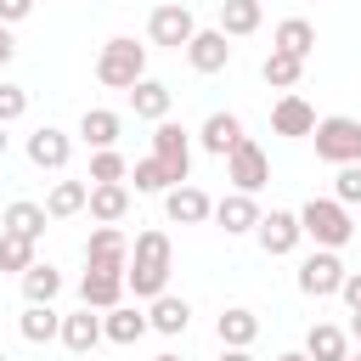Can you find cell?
<instances>
[{
	"instance_id": "1",
	"label": "cell",
	"mask_w": 361,
	"mask_h": 361,
	"mask_svg": "<svg viewBox=\"0 0 361 361\" xmlns=\"http://www.w3.org/2000/svg\"><path fill=\"white\" fill-rule=\"evenodd\" d=\"M169 271H175V243H169V231H158V226L135 231V243H130V265H124V293H135V299H158V293L169 288Z\"/></svg>"
},
{
	"instance_id": "2",
	"label": "cell",
	"mask_w": 361,
	"mask_h": 361,
	"mask_svg": "<svg viewBox=\"0 0 361 361\" xmlns=\"http://www.w3.org/2000/svg\"><path fill=\"white\" fill-rule=\"evenodd\" d=\"M299 231H305L316 248H344V243L355 237V220H350V209H344L338 197H310V203L299 209Z\"/></svg>"
},
{
	"instance_id": "3",
	"label": "cell",
	"mask_w": 361,
	"mask_h": 361,
	"mask_svg": "<svg viewBox=\"0 0 361 361\" xmlns=\"http://www.w3.org/2000/svg\"><path fill=\"white\" fill-rule=\"evenodd\" d=\"M135 79H147V45H135V39H107L102 51H96V85H107V90H130Z\"/></svg>"
},
{
	"instance_id": "4",
	"label": "cell",
	"mask_w": 361,
	"mask_h": 361,
	"mask_svg": "<svg viewBox=\"0 0 361 361\" xmlns=\"http://www.w3.org/2000/svg\"><path fill=\"white\" fill-rule=\"evenodd\" d=\"M310 141H316V158L333 164V169H338V164H361V118H350V113L316 118Z\"/></svg>"
},
{
	"instance_id": "5",
	"label": "cell",
	"mask_w": 361,
	"mask_h": 361,
	"mask_svg": "<svg viewBox=\"0 0 361 361\" xmlns=\"http://www.w3.org/2000/svg\"><path fill=\"white\" fill-rule=\"evenodd\" d=\"M152 158L164 164L169 186L192 180V135H186V130H180L175 118H158V124H152Z\"/></svg>"
},
{
	"instance_id": "6",
	"label": "cell",
	"mask_w": 361,
	"mask_h": 361,
	"mask_svg": "<svg viewBox=\"0 0 361 361\" xmlns=\"http://www.w3.org/2000/svg\"><path fill=\"white\" fill-rule=\"evenodd\" d=\"M192 34H197L192 6H180V0L152 6V17H147V39H152V45H164V51H186V39H192Z\"/></svg>"
},
{
	"instance_id": "7",
	"label": "cell",
	"mask_w": 361,
	"mask_h": 361,
	"mask_svg": "<svg viewBox=\"0 0 361 361\" xmlns=\"http://www.w3.org/2000/svg\"><path fill=\"white\" fill-rule=\"evenodd\" d=\"M226 180H231V192H259V186L271 180V152L243 135V141L226 152Z\"/></svg>"
},
{
	"instance_id": "8",
	"label": "cell",
	"mask_w": 361,
	"mask_h": 361,
	"mask_svg": "<svg viewBox=\"0 0 361 361\" xmlns=\"http://www.w3.org/2000/svg\"><path fill=\"white\" fill-rule=\"evenodd\" d=\"M293 282H299L305 299H333L338 282H344V259H338V248H316V254H305Z\"/></svg>"
},
{
	"instance_id": "9",
	"label": "cell",
	"mask_w": 361,
	"mask_h": 361,
	"mask_svg": "<svg viewBox=\"0 0 361 361\" xmlns=\"http://www.w3.org/2000/svg\"><path fill=\"white\" fill-rule=\"evenodd\" d=\"M254 237H259V248H265L271 259H282V254H293V248L305 243V231H299V214H293V209H271V214H259Z\"/></svg>"
},
{
	"instance_id": "10",
	"label": "cell",
	"mask_w": 361,
	"mask_h": 361,
	"mask_svg": "<svg viewBox=\"0 0 361 361\" xmlns=\"http://www.w3.org/2000/svg\"><path fill=\"white\" fill-rule=\"evenodd\" d=\"M164 214H169V226H203V220L214 214V197H209L203 186L180 180V186L164 192Z\"/></svg>"
},
{
	"instance_id": "11",
	"label": "cell",
	"mask_w": 361,
	"mask_h": 361,
	"mask_svg": "<svg viewBox=\"0 0 361 361\" xmlns=\"http://www.w3.org/2000/svg\"><path fill=\"white\" fill-rule=\"evenodd\" d=\"M68 158H73V135L68 130H56V124H39L34 135H28V164L34 169H68Z\"/></svg>"
},
{
	"instance_id": "12",
	"label": "cell",
	"mask_w": 361,
	"mask_h": 361,
	"mask_svg": "<svg viewBox=\"0 0 361 361\" xmlns=\"http://www.w3.org/2000/svg\"><path fill=\"white\" fill-rule=\"evenodd\" d=\"M259 214H265V209L254 203V192H226V197L214 203V214H209V220H214L226 237H248V231L259 226Z\"/></svg>"
},
{
	"instance_id": "13",
	"label": "cell",
	"mask_w": 361,
	"mask_h": 361,
	"mask_svg": "<svg viewBox=\"0 0 361 361\" xmlns=\"http://www.w3.org/2000/svg\"><path fill=\"white\" fill-rule=\"evenodd\" d=\"M85 265H96V271H124V265H130V237H124L118 226H96V231L85 237Z\"/></svg>"
},
{
	"instance_id": "14",
	"label": "cell",
	"mask_w": 361,
	"mask_h": 361,
	"mask_svg": "<svg viewBox=\"0 0 361 361\" xmlns=\"http://www.w3.org/2000/svg\"><path fill=\"white\" fill-rule=\"evenodd\" d=\"M186 62H192L197 73H226V68H231V39H226L220 28H197V34L186 39Z\"/></svg>"
},
{
	"instance_id": "15",
	"label": "cell",
	"mask_w": 361,
	"mask_h": 361,
	"mask_svg": "<svg viewBox=\"0 0 361 361\" xmlns=\"http://www.w3.org/2000/svg\"><path fill=\"white\" fill-rule=\"evenodd\" d=\"M271 130H276V135H310V130H316V107H310L299 90H282V96L271 102Z\"/></svg>"
},
{
	"instance_id": "16",
	"label": "cell",
	"mask_w": 361,
	"mask_h": 361,
	"mask_svg": "<svg viewBox=\"0 0 361 361\" xmlns=\"http://www.w3.org/2000/svg\"><path fill=\"white\" fill-rule=\"evenodd\" d=\"M85 209H90L96 226H118L130 214V180H96L90 197H85Z\"/></svg>"
},
{
	"instance_id": "17",
	"label": "cell",
	"mask_w": 361,
	"mask_h": 361,
	"mask_svg": "<svg viewBox=\"0 0 361 361\" xmlns=\"http://www.w3.org/2000/svg\"><path fill=\"white\" fill-rule=\"evenodd\" d=\"M62 350L68 355H90L96 344H102V310H90V305H79L73 316H62Z\"/></svg>"
},
{
	"instance_id": "18",
	"label": "cell",
	"mask_w": 361,
	"mask_h": 361,
	"mask_svg": "<svg viewBox=\"0 0 361 361\" xmlns=\"http://www.w3.org/2000/svg\"><path fill=\"white\" fill-rule=\"evenodd\" d=\"M79 299H85L90 310H113V305H124V271H96V265H85V276H79Z\"/></svg>"
},
{
	"instance_id": "19",
	"label": "cell",
	"mask_w": 361,
	"mask_h": 361,
	"mask_svg": "<svg viewBox=\"0 0 361 361\" xmlns=\"http://www.w3.org/2000/svg\"><path fill=\"white\" fill-rule=\"evenodd\" d=\"M147 327H152V333H164V338H180V333L192 327V305H186V299H175V293L164 288L158 299H147Z\"/></svg>"
},
{
	"instance_id": "20",
	"label": "cell",
	"mask_w": 361,
	"mask_h": 361,
	"mask_svg": "<svg viewBox=\"0 0 361 361\" xmlns=\"http://www.w3.org/2000/svg\"><path fill=\"white\" fill-rule=\"evenodd\" d=\"M130 107H135V118H147V124H158V118H169V107H175V90L164 85V79H135L130 90Z\"/></svg>"
},
{
	"instance_id": "21",
	"label": "cell",
	"mask_w": 361,
	"mask_h": 361,
	"mask_svg": "<svg viewBox=\"0 0 361 361\" xmlns=\"http://www.w3.org/2000/svg\"><path fill=\"white\" fill-rule=\"evenodd\" d=\"M214 333H220V344H231V350H254V338H259V316H254L248 305H226V310L214 316Z\"/></svg>"
},
{
	"instance_id": "22",
	"label": "cell",
	"mask_w": 361,
	"mask_h": 361,
	"mask_svg": "<svg viewBox=\"0 0 361 361\" xmlns=\"http://www.w3.org/2000/svg\"><path fill=\"white\" fill-rule=\"evenodd\" d=\"M118 130H124V118H118L113 107H85V113H79V141H85L90 152L118 147Z\"/></svg>"
},
{
	"instance_id": "23",
	"label": "cell",
	"mask_w": 361,
	"mask_h": 361,
	"mask_svg": "<svg viewBox=\"0 0 361 361\" xmlns=\"http://www.w3.org/2000/svg\"><path fill=\"white\" fill-rule=\"evenodd\" d=\"M45 226H51L45 203L17 197V203H6V209H0V231H17V237H28V243H39V237H45Z\"/></svg>"
},
{
	"instance_id": "24",
	"label": "cell",
	"mask_w": 361,
	"mask_h": 361,
	"mask_svg": "<svg viewBox=\"0 0 361 361\" xmlns=\"http://www.w3.org/2000/svg\"><path fill=\"white\" fill-rule=\"evenodd\" d=\"M259 23H265V6L259 0H220V34L226 39H248V34H259Z\"/></svg>"
},
{
	"instance_id": "25",
	"label": "cell",
	"mask_w": 361,
	"mask_h": 361,
	"mask_svg": "<svg viewBox=\"0 0 361 361\" xmlns=\"http://www.w3.org/2000/svg\"><path fill=\"white\" fill-rule=\"evenodd\" d=\"M237 141H243V118H237V113H209L203 130H197V147L214 152V158H226Z\"/></svg>"
},
{
	"instance_id": "26",
	"label": "cell",
	"mask_w": 361,
	"mask_h": 361,
	"mask_svg": "<svg viewBox=\"0 0 361 361\" xmlns=\"http://www.w3.org/2000/svg\"><path fill=\"white\" fill-rule=\"evenodd\" d=\"M271 51H288V56L310 62V51H316V28H310L305 17H282V23L271 28Z\"/></svg>"
},
{
	"instance_id": "27",
	"label": "cell",
	"mask_w": 361,
	"mask_h": 361,
	"mask_svg": "<svg viewBox=\"0 0 361 361\" xmlns=\"http://www.w3.org/2000/svg\"><path fill=\"white\" fill-rule=\"evenodd\" d=\"M141 333H147V310H135V305L102 310V338H107V344H135Z\"/></svg>"
},
{
	"instance_id": "28",
	"label": "cell",
	"mask_w": 361,
	"mask_h": 361,
	"mask_svg": "<svg viewBox=\"0 0 361 361\" xmlns=\"http://www.w3.org/2000/svg\"><path fill=\"white\" fill-rule=\"evenodd\" d=\"M305 355H310V361H344V355H350V333H344L338 322H316V327L305 333Z\"/></svg>"
},
{
	"instance_id": "29",
	"label": "cell",
	"mask_w": 361,
	"mask_h": 361,
	"mask_svg": "<svg viewBox=\"0 0 361 361\" xmlns=\"http://www.w3.org/2000/svg\"><path fill=\"white\" fill-rule=\"evenodd\" d=\"M85 197H90V180H51L45 214L51 220H73V214H85Z\"/></svg>"
},
{
	"instance_id": "30",
	"label": "cell",
	"mask_w": 361,
	"mask_h": 361,
	"mask_svg": "<svg viewBox=\"0 0 361 361\" xmlns=\"http://www.w3.org/2000/svg\"><path fill=\"white\" fill-rule=\"evenodd\" d=\"M17 282H23V299H28V305H51V299L62 293V271H56L51 259H34Z\"/></svg>"
},
{
	"instance_id": "31",
	"label": "cell",
	"mask_w": 361,
	"mask_h": 361,
	"mask_svg": "<svg viewBox=\"0 0 361 361\" xmlns=\"http://www.w3.org/2000/svg\"><path fill=\"white\" fill-rule=\"evenodd\" d=\"M17 333H23L28 344H51V338L62 333V316H56L51 305H23V316H17Z\"/></svg>"
},
{
	"instance_id": "32",
	"label": "cell",
	"mask_w": 361,
	"mask_h": 361,
	"mask_svg": "<svg viewBox=\"0 0 361 361\" xmlns=\"http://www.w3.org/2000/svg\"><path fill=\"white\" fill-rule=\"evenodd\" d=\"M259 79H265L271 90H299V79H305V62H299V56H288V51H271V56L259 62Z\"/></svg>"
},
{
	"instance_id": "33",
	"label": "cell",
	"mask_w": 361,
	"mask_h": 361,
	"mask_svg": "<svg viewBox=\"0 0 361 361\" xmlns=\"http://www.w3.org/2000/svg\"><path fill=\"white\" fill-rule=\"evenodd\" d=\"M34 259H39V254H34V243H28V237H17V231H0V271L23 276Z\"/></svg>"
},
{
	"instance_id": "34",
	"label": "cell",
	"mask_w": 361,
	"mask_h": 361,
	"mask_svg": "<svg viewBox=\"0 0 361 361\" xmlns=\"http://www.w3.org/2000/svg\"><path fill=\"white\" fill-rule=\"evenodd\" d=\"M124 180H135V192H147V197H164V192H169V175H164V164H158L152 152L135 158V169H130Z\"/></svg>"
},
{
	"instance_id": "35",
	"label": "cell",
	"mask_w": 361,
	"mask_h": 361,
	"mask_svg": "<svg viewBox=\"0 0 361 361\" xmlns=\"http://www.w3.org/2000/svg\"><path fill=\"white\" fill-rule=\"evenodd\" d=\"M124 175H130V164H124V152H118V147L90 152V186H96V180H124Z\"/></svg>"
},
{
	"instance_id": "36",
	"label": "cell",
	"mask_w": 361,
	"mask_h": 361,
	"mask_svg": "<svg viewBox=\"0 0 361 361\" xmlns=\"http://www.w3.org/2000/svg\"><path fill=\"white\" fill-rule=\"evenodd\" d=\"M333 197H338L344 209H361V164H338V175H333Z\"/></svg>"
},
{
	"instance_id": "37",
	"label": "cell",
	"mask_w": 361,
	"mask_h": 361,
	"mask_svg": "<svg viewBox=\"0 0 361 361\" xmlns=\"http://www.w3.org/2000/svg\"><path fill=\"white\" fill-rule=\"evenodd\" d=\"M23 113H28V90L11 85V79H0V124H17Z\"/></svg>"
},
{
	"instance_id": "38",
	"label": "cell",
	"mask_w": 361,
	"mask_h": 361,
	"mask_svg": "<svg viewBox=\"0 0 361 361\" xmlns=\"http://www.w3.org/2000/svg\"><path fill=\"white\" fill-rule=\"evenodd\" d=\"M338 299H344L350 310H361V271H344V282H338Z\"/></svg>"
},
{
	"instance_id": "39",
	"label": "cell",
	"mask_w": 361,
	"mask_h": 361,
	"mask_svg": "<svg viewBox=\"0 0 361 361\" xmlns=\"http://www.w3.org/2000/svg\"><path fill=\"white\" fill-rule=\"evenodd\" d=\"M28 11H34V0H0V23H6V28H11V23H23Z\"/></svg>"
},
{
	"instance_id": "40",
	"label": "cell",
	"mask_w": 361,
	"mask_h": 361,
	"mask_svg": "<svg viewBox=\"0 0 361 361\" xmlns=\"http://www.w3.org/2000/svg\"><path fill=\"white\" fill-rule=\"evenodd\" d=\"M11 56H17V39H11V28H6V23H0V68H6V62H11Z\"/></svg>"
},
{
	"instance_id": "41",
	"label": "cell",
	"mask_w": 361,
	"mask_h": 361,
	"mask_svg": "<svg viewBox=\"0 0 361 361\" xmlns=\"http://www.w3.org/2000/svg\"><path fill=\"white\" fill-rule=\"evenodd\" d=\"M344 333H350V344H361V310H350V327Z\"/></svg>"
},
{
	"instance_id": "42",
	"label": "cell",
	"mask_w": 361,
	"mask_h": 361,
	"mask_svg": "<svg viewBox=\"0 0 361 361\" xmlns=\"http://www.w3.org/2000/svg\"><path fill=\"white\" fill-rule=\"evenodd\" d=\"M220 361H254L248 350H231V344H220Z\"/></svg>"
},
{
	"instance_id": "43",
	"label": "cell",
	"mask_w": 361,
	"mask_h": 361,
	"mask_svg": "<svg viewBox=\"0 0 361 361\" xmlns=\"http://www.w3.org/2000/svg\"><path fill=\"white\" fill-rule=\"evenodd\" d=\"M276 361H310V355H305V350H282Z\"/></svg>"
},
{
	"instance_id": "44",
	"label": "cell",
	"mask_w": 361,
	"mask_h": 361,
	"mask_svg": "<svg viewBox=\"0 0 361 361\" xmlns=\"http://www.w3.org/2000/svg\"><path fill=\"white\" fill-rule=\"evenodd\" d=\"M152 361H180V355H175V350H164V355H152Z\"/></svg>"
},
{
	"instance_id": "45",
	"label": "cell",
	"mask_w": 361,
	"mask_h": 361,
	"mask_svg": "<svg viewBox=\"0 0 361 361\" xmlns=\"http://www.w3.org/2000/svg\"><path fill=\"white\" fill-rule=\"evenodd\" d=\"M6 141H11V135H6V124H0V158H6Z\"/></svg>"
},
{
	"instance_id": "46",
	"label": "cell",
	"mask_w": 361,
	"mask_h": 361,
	"mask_svg": "<svg viewBox=\"0 0 361 361\" xmlns=\"http://www.w3.org/2000/svg\"><path fill=\"white\" fill-rule=\"evenodd\" d=\"M344 361H361V355H355V350H350V355H344Z\"/></svg>"
},
{
	"instance_id": "47",
	"label": "cell",
	"mask_w": 361,
	"mask_h": 361,
	"mask_svg": "<svg viewBox=\"0 0 361 361\" xmlns=\"http://www.w3.org/2000/svg\"><path fill=\"white\" fill-rule=\"evenodd\" d=\"M0 361H6V350H0Z\"/></svg>"
}]
</instances>
